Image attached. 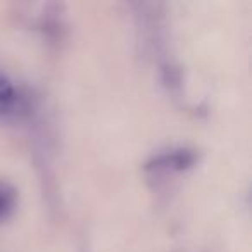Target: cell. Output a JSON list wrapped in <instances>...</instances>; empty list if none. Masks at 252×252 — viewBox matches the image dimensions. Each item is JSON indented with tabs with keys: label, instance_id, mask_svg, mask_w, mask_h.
Returning a JSON list of instances; mask_svg holds the SVG:
<instances>
[{
	"label": "cell",
	"instance_id": "cell-1",
	"mask_svg": "<svg viewBox=\"0 0 252 252\" xmlns=\"http://www.w3.org/2000/svg\"><path fill=\"white\" fill-rule=\"evenodd\" d=\"M193 161H195V156L192 154V151H175L171 154H164L154 159V164L171 169H187Z\"/></svg>",
	"mask_w": 252,
	"mask_h": 252
},
{
	"label": "cell",
	"instance_id": "cell-2",
	"mask_svg": "<svg viewBox=\"0 0 252 252\" xmlns=\"http://www.w3.org/2000/svg\"><path fill=\"white\" fill-rule=\"evenodd\" d=\"M18 94H16L14 85L5 76H0V114H5L12 109Z\"/></svg>",
	"mask_w": 252,
	"mask_h": 252
},
{
	"label": "cell",
	"instance_id": "cell-3",
	"mask_svg": "<svg viewBox=\"0 0 252 252\" xmlns=\"http://www.w3.org/2000/svg\"><path fill=\"white\" fill-rule=\"evenodd\" d=\"M14 207V192L7 187L0 185V220L9 216Z\"/></svg>",
	"mask_w": 252,
	"mask_h": 252
}]
</instances>
